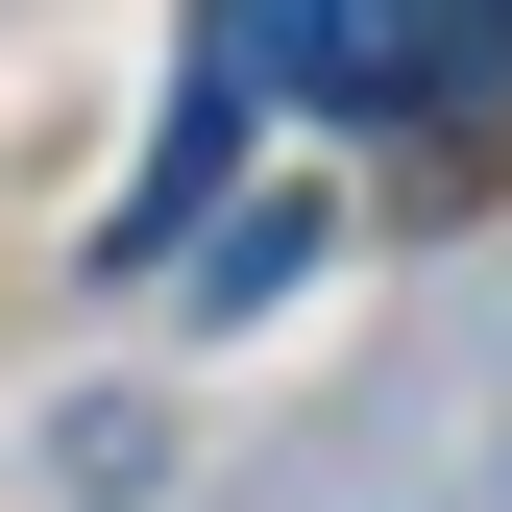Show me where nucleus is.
<instances>
[{
  "label": "nucleus",
  "mask_w": 512,
  "mask_h": 512,
  "mask_svg": "<svg viewBox=\"0 0 512 512\" xmlns=\"http://www.w3.org/2000/svg\"><path fill=\"white\" fill-rule=\"evenodd\" d=\"M244 122H366L415 196H488V147H512V0H196L171 25V147L98 220V269H171L220 220Z\"/></svg>",
  "instance_id": "obj_1"
},
{
  "label": "nucleus",
  "mask_w": 512,
  "mask_h": 512,
  "mask_svg": "<svg viewBox=\"0 0 512 512\" xmlns=\"http://www.w3.org/2000/svg\"><path fill=\"white\" fill-rule=\"evenodd\" d=\"M293 269H317V220H293V196H269V220H220V244H196V293H171V317H269V293H293Z\"/></svg>",
  "instance_id": "obj_2"
}]
</instances>
